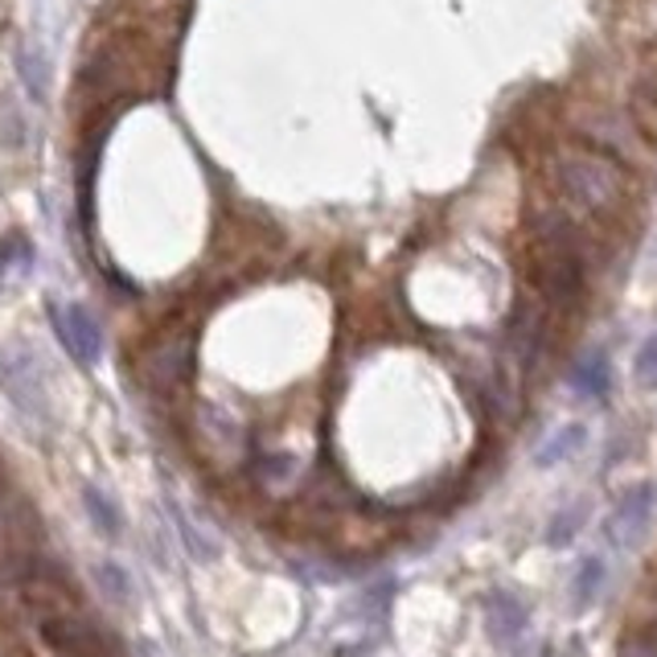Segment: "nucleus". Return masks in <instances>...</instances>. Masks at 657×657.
<instances>
[{
	"label": "nucleus",
	"instance_id": "1",
	"mask_svg": "<svg viewBox=\"0 0 657 657\" xmlns=\"http://www.w3.org/2000/svg\"><path fill=\"white\" fill-rule=\"evenodd\" d=\"M559 181L567 197L588 206V210H608L624 194V177L604 156H567L559 169Z\"/></svg>",
	"mask_w": 657,
	"mask_h": 657
},
{
	"label": "nucleus",
	"instance_id": "2",
	"mask_svg": "<svg viewBox=\"0 0 657 657\" xmlns=\"http://www.w3.org/2000/svg\"><path fill=\"white\" fill-rule=\"evenodd\" d=\"M54 325H59L62 346L75 353V362L82 366H95L103 358V328L82 305H59L54 309Z\"/></svg>",
	"mask_w": 657,
	"mask_h": 657
},
{
	"label": "nucleus",
	"instance_id": "3",
	"mask_svg": "<svg viewBox=\"0 0 657 657\" xmlns=\"http://www.w3.org/2000/svg\"><path fill=\"white\" fill-rule=\"evenodd\" d=\"M654 502H657V485H637V489H629V493L617 502V510L608 514V523H604L608 542H613V546H633V542L645 534V526H649Z\"/></svg>",
	"mask_w": 657,
	"mask_h": 657
},
{
	"label": "nucleus",
	"instance_id": "4",
	"mask_svg": "<svg viewBox=\"0 0 657 657\" xmlns=\"http://www.w3.org/2000/svg\"><path fill=\"white\" fill-rule=\"evenodd\" d=\"M526 620H530L526 604L514 600L510 592H493L485 600V624H489L493 641H518L526 633Z\"/></svg>",
	"mask_w": 657,
	"mask_h": 657
},
{
	"label": "nucleus",
	"instance_id": "5",
	"mask_svg": "<svg viewBox=\"0 0 657 657\" xmlns=\"http://www.w3.org/2000/svg\"><path fill=\"white\" fill-rule=\"evenodd\" d=\"M571 387L588 395V399H608L613 390V370H608V358L604 353H588L583 362H576L571 370Z\"/></svg>",
	"mask_w": 657,
	"mask_h": 657
},
{
	"label": "nucleus",
	"instance_id": "6",
	"mask_svg": "<svg viewBox=\"0 0 657 657\" xmlns=\"http://www.w3.org/2000/svg\"><path fill=\"white\" fill-rule=\"evenodd\" d=\"M583 440H588V431H583L580 424H571V427H559L546 445L539 448V456H534V464L539 468H555L559 461H567V456H576L583 448Z\"/></svg>",
	"mask_w": 657,
	"mask_h": 657
},
{
	"label": "nucleus",
	"instance_id": "7",
	"mask_svg": "<svg viewBox=\"0 0 657 657\" xmlns=\"http://www.w3.org/2000/svg\"><path fill=\"white\" fill-rule=\"evenodd\" d=\"M600 583H604V559L600 555H588V559L576 567V576H571V592H576V604H592L600 596Z\"/></svg>",
	"mask_w": 657,
	"mask_h": 657
},
{
	"label": "nucleus",
	"instance_id": "8",
	"mask_svg": "<svg viewBox=\"0 0 657 657\" xmlns=\"http://www.w3.org/2000/svg\"><path fill=\"white\" fill-rule=\"evenodd\" d=\"M87 514H91V523L103 530V534H116L119 530V514H116V505L107 502L99 489H87Z\"/></svg>",
	"mask_w": 657,
	"mask_h": 657
},
{
	"label": "nucleus",
	"instance_id": "9",
	"mask_svg": "<svg viewBox=\"0 0 657 657\" xmlns=\"http://www.w3.org/2000/svg\"><path fill=\"white\" fill-rule=\"evenodd\" d=\"M583 514H588V505H580V502L571 505V514H567V510H559V514H555V523H551V546H563L567 539H576Z\"/></svg>",
	"mask_w": 657,
	"mask_h": 657
},
{
	"label": "nucleus",
	"instance_id": "10",
	"mask_svg": "<svg viewBox=\"0 0 657 657\" xmlns=\"http://www.w3.org/2000/svg\"><path fill=\"white\" fill-rule=\"evenodd\" d=\"M637 378H641V387H657V333H649L645 342H641L637 349Z\"/></svg>",
	"mask_w": 657,
	"mask_h": 657
},
{
	"label": "nucleus",
	"instance_id": "11",
	"mask_svg": "<svg viewBox=\"0 0 657 657\" xmlns=\"http://www.w3.org/2000/svg\"><path fill=\"white\" fill-rule=\"evenodd\" d=\"M99 576H103V583H107V588L116 592V600L128 596V588H124V576H119V567H116V563H103V567H99Z\"/></svg>",
	"mask_w": 657,
	"mask_h": 657
}]
</instances>
